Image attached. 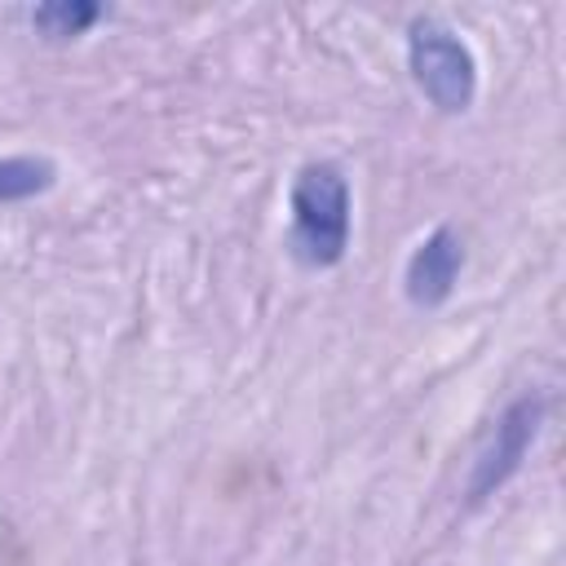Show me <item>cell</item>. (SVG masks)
I'll return each instance as SVG.
<instances>
[{
    "label": "cell",
    "mask_w": 566,
    "mask_h": 566,
    "mask_svg": "<svg viewBox=\"0 0 566 566\" xmlns=\"http://www.w3.org/2000/svg\"><path fill=\"white\" fill-rule=\"evenodd\" d=\"M97 18H102V4H88V0H49L31 9V27L44 31L49 40H75Z\"/></svg>",
    "instance_id": "obj_6"
},
{
    "label": "cell",
    "mask_w": 566,
    "mask_h": 566,
    "mask_svg": "<svg viewBox=\"0 0 566 566\" xmlns=\"http://www.w3.org/2000/svg\"><path fill=\"white\" fill-rule=\"evenodd\" d=\"M407 66H411L416 88L438 111L460 115V111L473 106V93H478L473 53L438 18H411V27H407Z\"/></svg>",
    "instance_id": "obj_2"
},
{
    "label": "cell",
    "mask_w": 566,
    "mask_h": 566,
    "mask_svg": "<svg viewBox=\"0 0 566 566\" xmlns=\"http://www.w3.org/2000/svg\"><path fill=\"white\" fill-rule=\"evenodd\" d=\"M57 181V168L40 155H9L0 159V203H22L44 195Z\"/></svg>",
    "instance_id": "obj_5"
},
{
    "label": "cell",
    "mask_w": 566,
    "mask_h": 566,
    "mask_svg": "<svg viewBox=\"0 0 566 566\" xmlns=\"http://www.w3.org/2000/svg\"><path fill=\"white\" fill-rule=\"evenodd\" d=\"M349 248V181L336 164H305L292 181V252L327 270Z\"/></svg>",
    "instance_id": "obj_1"
},
{
    "label": "cell",
    "mask_w": 566,
    "mask_h": 566,
    "mask_svg": "<svg viewBox=\"0 0 566 566\" xmlns=\"http://www.w3.org/2000/svg\"><path fill=\"white\" fill-rule=\"evenodd\" d=\"M460 265H464V243L451 226H438L407 261L402 270V287H407V301L420 305V310H438L451 292H455V279H460Z\"/></svg>",
    "instance_id": "obj_4"
},
{
    "label": "cell",
    "mask_w": 566,
    "mask_h": 566,
    "mask_svg": "<svg viewBox=\"0 0 566 566\" xmlns=\"http://www.w3.org/2000/svg\"><path fill=\"white\" fill-rule=\"evenodd\" d=\"M539 416H544V402H539V398H517V402L500 416L495 433L486 438V447H482L478 460H473V478H469V500H473V504H482L495 486H504V482L517 473V464L526 460V451H531V442H535Z\"/></svg>",
    "instance_id": "obj_3"
}]
</instances>
